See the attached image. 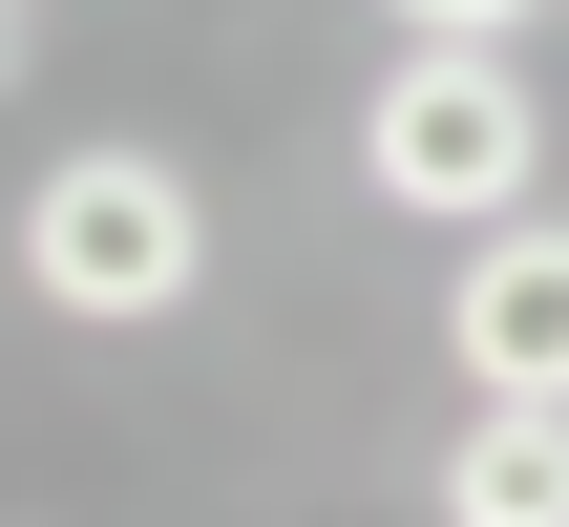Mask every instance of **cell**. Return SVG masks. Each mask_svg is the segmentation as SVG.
Here are the masks:
<instances>
[{
	"label": "cell",
	"instance_id": "1",
	"mask_svg": "<svg viewBox=\"0 0 569 527\" xmlns=\"http://www.w3.org/2000/svg\"><path fill=\"white\" fill-rule=\"evenodd\" d=\"M21 296H42V317H106V338L190 317V296H211V190H190L148 127L63 148V169L21 190Z\"/></svg>",
	"mask_w": 569,
	"mask_h": 527
},
{
	"label": "cell",
	"instance_id": "2",
	"mask_svg": "<svg viewBox=\"0 0 569 527\" xmlns=\"http://www.w3.org/2000/svg\"><path fill=\"white\" fill-rule=\"evenodd\" d=\"M528 169H549V106H528L507 42H401L380 63V106H359V190L380 211L486 232V211H528Z\"/></svg>",
	"mask_w": 569,
	"mask_h": 527
},
{
	"label": "cell",
	"instance_id": "3",
	"mask_svg": "<svg viewBox=\"0 0 569 527\" xmlns=\"http://www.w3.org/2000/svg\"><path fill=\"white\" fill-rule=\"evenodd\" d=\"M443 359H465V401H569V211H486L465 232Z\"/></svg>",
	"mask_w": 569,
	"mask_h": 527
},
{
	"label": "cell",
	"instance_id": "4",
	"mask_svg": "<svg viewBox=\"0 0 569 527\" xmlns=\"http://www.w3.org/2000/svg\"><path fill=\"white\" fill-rule=\"evenodd\" d=\"M443 527H569V401H465V444H443Z\"/></svg>",
	"mask_w": 569,
	"mask_h": 527
},
{
	"label": "cell",
	"instance_id": "5",
	"mask_svg": "<svg viewBox=\"0 0 569 527\" xmlns=\"http://www.w3.org/2000/svg\"><path fill=\"white\" fill-rule=\"evenodd\" d=\"M401 42H528V21H569V0H380Z\"/></svg>",
	"mask_w": 569,
	"mask_h": 527
},
{
	"label": "cell",
	"instance_id": "6",
	"mask_svg": "<svg viewBox=\"0 0 569 527\" xmlns=\"http://www.w3.org/2000/svg\"><path fill=\"white\" fill-rule=\"evenodd\" d=\"M21 21H42V0H0V84H21Z\"/></svg>",
	"mask_w": 569,
	"mask_h": 527
}]
</instances>
